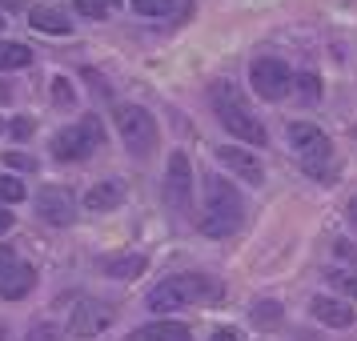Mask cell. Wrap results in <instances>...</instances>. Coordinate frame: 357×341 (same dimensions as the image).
Masks as SVG:
<instances>
[{
    "mask_svg": "<svg viewBox=\"0 0 357 341\" xmlns=\"http://www.w3.org/2000/svg\"><path fill=\"white\" fill-rule=\"evenodd\" d=\"M241 225H245V201L237 193V185L209 173V181H205V213H201L197 229L205 237H233Z\"/></svg>",
    "mask_w": 357,
    "mask_h": 341,
    "instance_id": "cell-1",
    "label": "cell"
},
{
    "mask_svg": "<svg viewBox=\"0 0 357 341\" xmlns=\"http://www.w3.org/2000/svg\"><path fill=\"white\" fill-rule=\"evenodd\" d=\"M209 100H213V109H217V116H221V125H225L237 141H245L249 149H261L265 141H269L265 125L253 116V109L245 105L241 89H237L233 81H217L213 93H209Z\"/></svg>",
    "mask_w": 357,
    "mask_h": 341,
    "instance_id": "cell-2",
    "label": "cell"
},
{
    "mask_svg": "<svg viewBox=\"0 0 357 341\" xmlns=\"http://www.w3.org/2000/svg\"><path fill=\"white\" fill-rule=\"evenodd\" d=\"M221 297V285L205 273H177V277H165L149 289V309L157 313H169V309H185L193 301H213Z\"/></svg>",
    "mask_w": 357,
    "mask_h": 341,
    "instance_id": "cell-3",
    "label": "cell"
},
{
    "mask_svg": "<svg viewBox=\"0 0 357 341\" xmlns=\"http://www.w3.org/2000/svg\"><path fill=\"white\" fill-rule=\"evenodd\" d=\"M289 145H293V153L301 157V169H305L309 177L329 181L333 173H337V165H333V145H329L325 129H317L313 121H293L289 125Z\"/></svg>",
    "mask_w": 357,
    "mask_h": 341,
    "instance_id": "cell-4",
    "label": "cell"
},
{
    "mask_svg": "<svg viewBox=\"0 0 357 341\" xmlns=\"http://www.w3.org/2000/svg\"><path fill=\"white\" fill-rule=\"evenodd\" d=\"M116 132L132 157H153L157 153V116L145 105H116Z\"/></svg>",
    "mask_w": 357,
    "mask_h": 341,
    "instance_id": "cell-5",
    "label": "cell"
},
{
    "mask_svg": "<svg viewBox=\"0 0 357 341\" xmlns=\"http://www.w3.org/2000/svg\"><path fill=\"white\" fill-rule=\"evenodd\" d=\"M97 145H100V125L89 116V121L65 125V129L52 137V157L65 161V165H77V161H89Z\"/></svg>",
    "mask_w": 357,
    "mask_h": 341,
    "instance_id": "cell-6",
    "label": "cell"
},
{
    "mask_svg": "<svg viewBox=\"0 0 357 341\" xmlns=\"http://www.w3.org/2000/svg\"><path fill=\"white\" fill-rule=\"evenodd\" d=\"M249 84H253V93L261 100H281V97H289L293 73L281 56H257L249 65Z\"/></svg>",
    "mask_w": 357,
    "mask_h": 341,
    "instance_id": "cell-7",
    "label": "cell"
},
{
    "mask_svg": "<svg viewBox=\"0 0 357 341\" xmlns=\"http://www.w3.org/2000/svg\"><path fill=\"white\" fill-rule=\"evenodd\" d=\"M189 197H193V165L185 157V149H173L169 153V165H165V201L169 209H189Z\"/></svg>",
    "mask_w": 357,
    "mask_h": 341,
    "instance_id": "cell-8",
    "label": "cell"
},
{
    "mask_svg": "<svg viewBox=\"0 0 357 341\" xmlns=\"http://www.w3.org/2000/svg\"><path fill=\"white\" fill-rule=\"evenodd\" d=\"M113 325V305L109 301H81V305L73 309V317H68V333L73 338H81V341H89V338H97V333H105Z\"/></svg>",
    "mask_w": 357,
    "mask_h": 341,
    "instance_id": "cell-9",
    "label": "cell"
},
{
    "mask_svg": "<svg viewBox=\"0 0 357 341\" xmlns=\"http://www.w3.org/2000/svg\"><path fill=\"white\" fill-rule=\"evenodd\" d=\"M36 213H40L49 225H73V221H77V213H81V205H77V197L68 193V189L49 185V189H40V193H36Z\"/></svg>",
    "mask_w": 357,
    "mask_h": 341,
    "instance_id": "cell-10",
    "label": "cell"
},
{
    "mask_svg": "<svg viewBox=\"0 0 357 341\" xmlns=\"http://www.w3.org/2000/svg\"><path fill=\"white\" fill-rule=\"evenodd\" d=\"M217 161L225 165L229 173H237L241 181H249V185H265V169H261V161L249 153V149L221 145V149H217Z\"/></svg>",
    "mask_w": 357,
    "mask_h": 341,
    "instance_id": "cell-11",
    "label": "cell"
},
{
    "mask_svg": "<svg viewBox=\"0 0 357 341\" xmlns=\"http://www.w3.org/2000/svg\"><path fill=\"white\" fill-rule=\"evenodd\" d=\"M309 313H313V321L329 325V329H349L354 325V309H349L345 297H325V293H317L309 301Z\"/></svg>",
    "mask_w": 357,
    "mask_h": 341,
    "instance_id": "cell-12",
    "label": "cell"
},
{
    "mask_svg": "<svg viewBox=\"0 0 357 341\" xmlns=\"http://www.w3.org/2000/svg\"><path fill=\"white\" fill-rule=\"evenodd\" d=\"M29 24L45 36H68L73 33V20H68L56 4H33V8H29Z\"/></svg>",
    "mask_w": 357,
    "mask_h": 341,
    "instance_id": "cell-13",
    "label": "cell"
},
{
    "mask_svg": "<svg viewBox=\"0 0 357 341\" xmlns=\"http://www.w3.org/2000/svg\"><path fill=\"white\" fill-rule=\"evenodd\" d=\"M125 201V185L121 181H97L89 193H84V209L89 213H109Z\"/></svg>",
    "mask_w": 357,
    "mask_h": 341,
    "instance_id": "cell-14",
    "label": "cell"
},
{
    "mask_svg": "<svg viewBox=\"0 0 357 341\" xmlns=\"http://www.w3.org/2000/svg\"><path fill=\"white\" fill-rule=\"evenodd\" d=\"M129 341H193V333L181 321H149L141 329H132Z\"/></svg>",
    "mask_w": 357,
    "mask_h": 341,
    "instance_id": "cell-15",
    "label": "cell"
},
{
    "mask_svg": "<svg viewBox=\"0 0 357 341\" xmlns=\"http://www.w3.org/2000/svg\"><path fill=\"white\" fill-rule=\"evenodd\" d=\"M33 285H36V269L29 261H20L8 277H0V297H4V301H20V297L33 293Z\"/></svg>",
    "mask_w": 357,
    "mask_h": 341,
    "instance_id": "cell-16",
    "label": "cell"
},
{
    "mask_svg": "<svg viewBox=\"0 0 357 341\" xmlns=\"http://www.w3.org/2000/svg\"><path fill=\"white\" fill-rule=\"evenodd\" d=\"M149 261L141 257V253H132V257H100V269L109 277H116V281H132V277L145 273Z\"/></svg>",
    "mask_w": 357,
    "mask_h": 341,
    "instance_id": "cell-17",
    "label": "cell"
},
{
    "mask_svg": "<svg viewBox=\"0 0 357 341\" xmlns=\"http://www.w3.org/2000/svg\"><path fill=\"white\" fill-rule=\"evenodd\" d=\"M33 65V49L20 45V40H0V73H13V68H29Z\"/></svg>",
    "mask_w": 357,
    "mask_h": 341,
    "instance_id": "cell-18",
    "label": "cell"
},
{
    "mask_svg": "<svg viewBox=\"0 0 357 341\" xmlns=\"http://www.w3.org/2000/svg\"><path fill=\"white\" fill-rule=\"evenodd\" d=\"M249 317H253V325H257V329H277V325L285 321V309H281V301H269V297H265V301H257V305H253V313H249Z\"/></svg>",
    "mask_w": 357,
    "mask_h": 341,
    "instance_id": "cell-19",
    "label": "cell"
},
{
    "mask_svg": "<svg viewBox=\"0 0 357 341\" xmlns=\"http://www.w3.org/2000/svg\"><path fill=\"white\" fill-rule=\"evenodd\" d=\"M325 281H329L341 297H357V265H349V269H345V265H333V269L325 273Z\"/></svg>",
    "mask_w": 357,
    "mask_h": 341,
    "instance_id": "cell-20",
    "label": "cell"
},
{
    "mask_svg": "<svg viewBox=\"0 0 357 341\" xmlns=\"http://www.w3.org/2000/svg\"><path fill=\"white\" fill-rule=\"evenodd\" d=\"M24 181L13 177V173H0V205H20L24 201Z\"/></svg>",
    "mask_w": 357,
    "mask_h": 341,
    "instance_id": "cell-21",
    "label": "cell"
},
{
    "mask_svg": "<svg viewBox=\"0 0 357 341\" xmlns=\"http://www.w3.org/2000/svg\"><path fill=\"white\" fill-rule=\"evenodd\" d=\"M73 4H77V13H81V17H89V20H105L109 13H113L116 0H73Z\"/></svg>",
    "mask_w": 357,
    "mask_h": 341,
    "instance_id": "cell-22",
    "label": "cell"
},
{
    "mask_svg": "<svg viewBox=\"0 0 357 341\" xmlns=\"http://www.w3.org/2000/svg\"><path fill=\"white\" fill-rule=\"evenodd\" d=\"M297 84V97L301 100H321V81H317V73H301V77H293Z\"/></svg>",
    "mask_w": 357,
    "mask_h": 341,
    "instance_id": "cell-23",
    "label": "cell"
},
{
    "mask_svg": "<svg viewBox=\"0 0 357 341\" xmlns=\"http://www.w3.org/2000/svg\"><path fill=\"white\" fill-rule=\"evenodd\" d=\"M132 8H137L141 17H169V13L177 8V0H132Z\"/></svg>",
    "mask_w": 357,
    "mask_h": 341,
    "instance_id": "cell-24",
    "label": "cell"
},
{
    "mask_svg": "<svg viewBox=\"0 0 357 341\" xmlns=\"http://www.w3.org/2000/svg\"><path fill=\"white\" fill-rule=\"evenodd\" d=\"M52 100H56V105H65V109H73L77 93H73V84H68L65 77H52Z\"/></svg>",
    "mask_w": 357,
    "mask_h": 341,
    "instance_id": "cell-25",
    "label": "cell"
},
{
    "mask_svg": "<svg viewBox=\"0 0 357 341\" xmlns=\"http://www.w3.org/2000/svg\"><path fill=\"white\" fill-rule=\"evenodd\" d=\"M4 165H8V169H20V173H36V161L29 157V153H17V149L4 153Z\"/></svg>",
    "mask_w": 357,
    "mask_h": 341,
    "instance_id": "cell-26",
    "label": "cell"
},
{
    "mask_svg": "<svg viewBox=\"0 0 357 341\" xmlns=\"http://www.w3.org/2000/svg\"><path fill=\"white\" fill-rule=\"evenodd\" d=\"M20 265V257H17V249L13 245H0V277H8L13 269Z\"/></svg>",
    "mask_w": 357,
    "mask_h": 341,
    "instance_id": "cell-27",
    "label": "cell"
},
{
    "mask_svg": "<svg viewBox=\"0 0 357 341\" xmlns=\"http://www.w3.org/2000/svg\"><path fill=\"white\" fill-rule=\"evenodd\" d=\"M24 341H56V325H52V321L33 325V329H29V338H24Z\"/></svg>",
    "mask_w": 357,
    "mask_h": 341,
    "instance_id": "cell-28",
    "label": "cell"
},
{
    "mask_svg": "<svg viewBox=\"0 0 357 341\" xmlns=\"http://www.w3.org/2000/svg\"><path fill=\"white\" fill-rule=\"evenodd\" d=\"M13 137H17V141L33 137V121H29V116H17V121H13Z\"/></svg>",
    "mask_w": 357,
    "mask_h": 341,
    "instance_id": "cell-29",
    "label": "cell"
},
{
    "mask_svg": "<svg viewBox=\"0 0 357 341\" xmlns=\"http://www.w3.org/2000/svg\"><path fill=\"white\" fill-rule=\"evenodd\" d=\"M209 341H237V329H233V325H217L209 333Z\"/></svg>",
    "mask_w": 357,
    "mask_h": 341,
    "instance_id": "cell-30",
    "label": "cell"
},
{
    "mask_svg": "<svg viewBox=\"0 0 357 341\" xmlns=\"http://www.w3.org/2000/svg\"><path fill=\"white\" fill-rule=\"evenodd\" d=\"M13 225H17V217H13V213H8L4 205H0V233H8Z\"/></svg>",
    "mask_w": 357,
    "mask_h": 341,
    "instance_id": "cell-31",
    "label": "cell"
},
{
    "mask_svg": "<svg viewBox=\"0 0 357 341\" xmlns=\"http://www.w3.org/2000/svg\"><path fill=\"white\" fill-rule=\"evenodd\" d=\"M349 221H354V225H357V197H354V201H349Z\"/></svg>",
    "mask_w": 357,
    "mask_h": 341,
    "instance_id": "cell-32",
    "label": "cell"
},
{
    "mask_svg": "<svg viewBox=\"0 0 357 341\" xmlns=\"http://www.w3.org/2000/svg\"><path fill=\"white\" fill-rule=\"evenodd\" d=\"M0 129H4V121H0Z\"/></svg>",
    "mask_w": 357,
    "mask_h": 341,
    "instance_id": "cell-33",
    "label": "cell"
},
{
    "mask_svg": "<svg viewBox=\"0 0 357 341\" xmlns=\"http://www.w3.org/2000/svg\"><path fill=\"white\" fill-rule=\"evenodd\" d=\"M0 24H4V20H0Z\"/></svg>",
    "mask_w": 357,
    "mask_h": 341,
    "instance_id": "cell-34",
    "label": "cell"
}]
</instances>
